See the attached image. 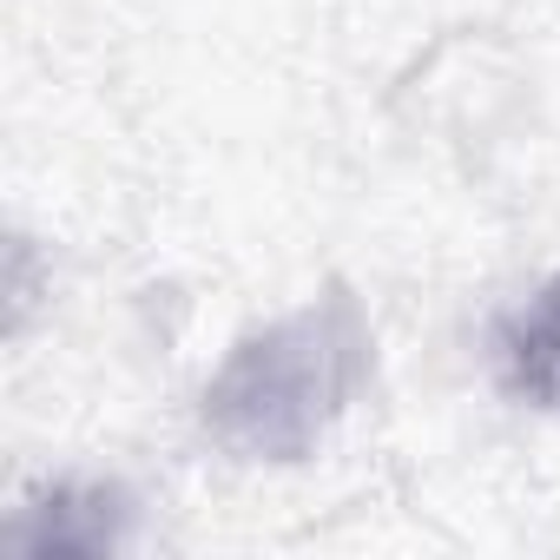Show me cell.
<instances>
[{
  "label": "cell",
  "mask_w": 560,
  "mask_h": 560,
  "mask_svg": "<svg viewBox=\"0 0 560 560\" xmlns=\"http://www.w3.org/2000/svg\"><path fill=\"white\" fill-rule=\"evenodd\" d=\"M370 363H376V337L363 298L337 277L304 311L231 343V357L198 396L205 435L237 462H304L357 402Z\"/></svg>",
  "instance_id": "1"
},
{
  "label": "cell",
  "mask_w": 560,
  "mask_h": 560,
  "mask_svg": "<svg viewBox=\"0 0 560 560\" xmlns=\"http://www.w3.org/2000/svg\"><path fill=\"white\" fill-rule=\"evenodd\" d=\"M494 376L514 402L560 416V277L494 324Z\"/></svg>",
  "instance_id": "3"
},
{
  "label": "cell",
  "mask_w": 560,
  "mask_h": 560,
  "mask_svg": "<svg viewBox=\"0 0 560 560\" xmlns=\"http://www.w3.org/2000/svg\"><path fill=\"white\" fill-rule=\"evenodd\" d=\"M132 534V494L119 481H54L47 494H34L21 508V521L8 527L14 553H73V560H100L113 547H126Z\"/></svg>",
  "instance_id": "2"
}]
</instances>
